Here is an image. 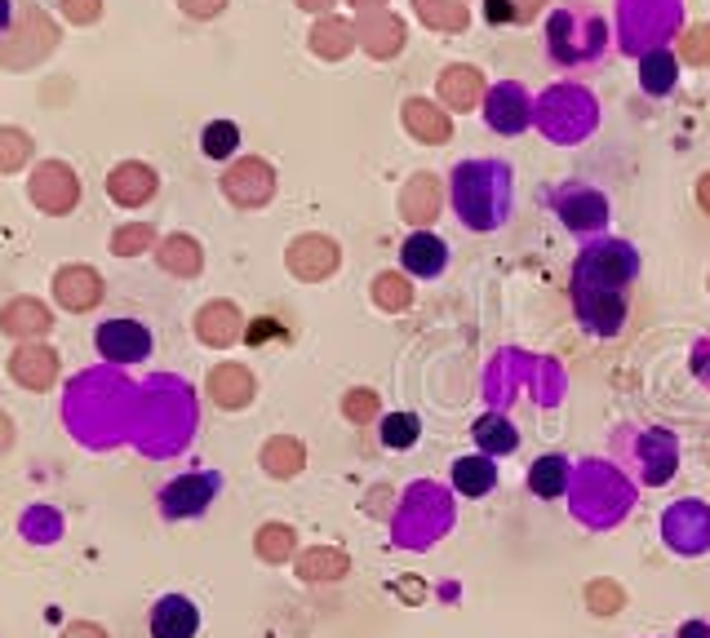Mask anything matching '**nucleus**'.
<instances>
[{
	"label": "nucleus",
	"instance_id": "8",
	"mask_svg": "<svg viewBox=\"0 0 710 638\" xmlns=\"http://www.w3.org/2000/svg\"><path fill=\"white\" fill-rule=\"evenodd\" d=\"M400 262H404V276H413V280H435V276H444V267H448V245H444L435 231H413V236L400 245Z\"/></svg>",
	"mask_w": 710,
	"mask_h": 638
},
{
	"label": "nucleus",
	"instance_id": "3",
	"mask_svg": "<svg viewBox=\"0 0 710 638\" xmlns=\"http://www.w3.org/2000/svg\"><path fill=\"white\" fill-rule=\"evenodd\" d=\"M546 49L560 67H591L609 53V31H604V18L595 9H586V22H582V4H564L551 13L546 22Z\"/></svg>",
	"mask_w": 710,
	"mask_h": 638
},
{
	"label": "nucleus",
	"instance_id": "11",
	"mask_svg": "<svg viewBox=\"0 0 710 638\" xmlns=\"http://www.w3.org/2000/svg\"><path fill=\"white\" fill-rule=\"evenodd\" d=\"M569 484H573V461H569L564 452H542V457L529 466V492H533L538 501L564 497Z\"/></svg>",
	"mask_w": 710,
	"mask_h": 638
},
{
	"label": "nucleus",
	"instance_id": "29",
	"mask_svg": "<svg viewBox=\"0 0 710 638\" xmlns=\"http://www.w3.org/2000/svg\"><path fill=\"white\" fill-rule=\"evenodd\" d=\"M13 27V0H0V31Z\"/></svg>",
	"mask_w": 710,
	"mask_h": 638
},
{
	"label": "nucleus",
	"instance_id": "18",
	"mask_svg": "<svg viewBox=\"0 0 710 638\" xmlns=\"http://www.w3.org/2000/svg\"><path fill=\"white\" fill-rule=\"evenodd\" d=\"M254 550L263 564H289L298 555V532L289 524H263L254 537Z\"/></svg>",
	"mask_w": 710,
	"mask_h": 638
},
{
	"label": "nucleus",
	"instance_id": "16",
	"mask_svg": "<svg viewBox=\"0 0 710 638\" xmlns=\"http://www.w3.org/2000/svg\"><path fill=\"white\" fill-rule=\"evenodd\" d=\"M400 209H404V218H408L413 227L431 222V218H435V209H440V187H435V178H431V173H417V178H413V187L400 196Z\"/></svg>",
	"mask_w": 710,
	"mask_h": 638
},
{
	"label": "nucleus",
	"instance_id": "13",
	"mask_svg": "<svg viewBox=\"0 0 710 638\" xmlns=\"http://www.w3.org/2000/svg\"><path fill=\"white\" fill-rule=\"evenodd\" d=\"M294 572H298L303 581H312V586H321V581H343V577L352 572V559H347L343 550L312 546V550H303V555L294 559Z\"/></svg>",
	"mask_w": 710,
	"mask_h": 638
},
{
	"label": "nucleus",
	"instance_id": "27",
	"mask_svg": "<svg viewBox=\"0 0 710 638\" xmlns=\"http://www.w3.org/2000/svg\"><path fill=\"white\" fill-rule=\"evenodd\" d=\"M676 638H710V621H689L676 630Z\"/></svg>",
	"mask_w": 710,
	"mask_h": 638
},
{
	"label": "nucleus",
	"instance_id": "26",
	"mask_svg": "<svg viewBox=\"0 0 710 638\" xmlns=\"http://www.w3.org/2000/svg\"><path fill=\"white\" fill-rule=\"evenodd\" d=\"M684 62H710V27H693L684 36Z\"/></svg>",
	"mask_w": 710,
	"mask_h": 638
},
{
	"label": "nucleus",
	"instance_id": "9",
	"mask_svg": "<svg viewBox=\"0 0 710 638\" xmlns=\"http://www.w3.org/2000/svg\"><path fill=\"white\" fill-rule=\"evenodd\" d=\"M484 116H489V124H493L497 133H520V129L533 120V111H529V93H524L520 84H497V89L489 93Z\"/></svg>",
	"mask_w": 710,
	"mask_h": 638
},
{
	"label": "nucleus",
	"instance_id": "17",
	"mask_svg": "<svg viewBox=\"0 0 710 638\" xmlns=\"http://www.w3.org/2000/svg\"><path fill=\"white\" fill-rule=\"evenodd\" d=\"M303 466H307V448L298 439H272L263 448V470L272 479H294V475H303Z\"/></svg>",
	"mask_w": 710,
	"mask_h": 638
},
{
	"label": "nucleus",
	"instance_id": "12",
	"mask_svg": "<svg viewBox=\"0 0 710 638\" xmlns=\"http://www.w3.org/2000/svg\"><path fill=\"white\" fill-rule=\"evenodd\" d=\"M448 479H453V488H457L462 497H489V492L497 488V466H493L484 452H475V457L466 452V457L453 461Z\"/></svg>",
	"mask_w": 710,
	"mask_h": 638
},
{
	"label": "nucleus",
	"instance_id": "14",
	"mask_svg": "<svg viewBox=\"0 0 710 638\" xmlns=\"http://www.w3.org/2000/svg\"><path fill=\"white\" fill-rule=\"evenodd\" d=\"M475 443L484 457H506L520 448V426L506 412H484L475 417Z\"/></svg>",
	"mask_w": 710,
	"mask_h": 638
},
{
	"label": "nucleus",
	"instance_id": "6",
	"mask_svg": "<svg viewBox=\"0 0 710 638\" xmlns=\"http://www.w3.org/2000/svg\"><path fill=\"white\" fill-rule=\"evenodd\" d=\"M214 492H218V475H183V479L160 488V515L165 519H196L209 510Z\"/></svg>",
	"mask_w": 710,
	"mask_h": 638
},
{
	"label": "nucleus",
	"instance_id": "21",
	"mask_svg": "<svg viewBox=\"0 0 710 638\" xmlns=\"http://www.w3.org/2000/svg\"><path fill=\"white\" fill-rule=\"evenodd\" d=\"M236 147H240V129L231 120H214L205 129V138H200V151L209 160H227V156H236Z\"/></svg>",
	"mask_w": 710,
	"mask_h": 638
},
{
	"label": "nucleus",
	"instance_id": "7",
	"mask_svg": "<svg viewBox=\"0 0 710 638\" xmlns=\"http://www.w3.org/2000/svg\"><path fill=\"white\" fill-rule=\"evenodd\" d=\"M151 638H196L200 635V608L187 595H160L147 617Z\"/></svg>",
	"mask_w": 710,
	"mask_h": 638
},
{
	"label": "nucleus",
	"instance_id": "4",
	"mask_svg": "<svg viewBox=\"0 0 710 638\" xmlns=\"http://www.w3.org/2000/svg\"><path fill=\"white\" fill-rule=\"evenodd\" d=\"M622 443H631L627 466L640 484H667L676 475V439L667 430H622Z\"/></svg>",
	"mask_w": 710,
	"mask_h": 638
},
{
	"label": "nucleus",
	"instance_id": "5",
	"mask_svg": "<svg viewBox=\"0 0 710 638\" xmlns=\"http://www.w3.org/2000/svg\"><path fill=\"white\" fill-rule=\"evenodd\" d=\"M151 346H156V337H151V328L142 323V319H102L98 328H93V350L107 359V363H142L147 355H151Z\"/></svg>",
	"mask_w": 710,
	"mask_h": 638
},
{
	"label": "nucleus",
	"instance_id": "1",
	"mask_svg": "<svg viewBox=\"0 0 710 638\" xmlns=\"http://www.w3.org/2000/svg\"><path fill=\"white\" fill-rule=\"evenodd\" d=\"M635 271H640V262H635V249L627 240L586 245V253L578 258V271H573V307L591 332H600V337L622 332L627 289H631Z\"/></svg>",
	"mask_w": 710,
	"mask_h": 638
},
{
	"label": "nucleus",
	"instance_id": "10",
	"mask_svg": "<svg viewBox=\"0 0 710 638\" xmlns=\"http://www.w3.org/2000/svg\"><path fill=\"white\" fill-rule=\"evenodd\" d=\"M289 267H294V276H303V280H325V276L338 271V245L325 240V236H303V240L289 249Z\"/></svg>",
	"mask_w": 710,
	"mask_h": 638
},
{
	"label": "nucleus",
	"instance_id": "25",
	"mask_svg": "<svg viewBox=\"0 0 710 638\" xmlns=\"http://www.w3.org/2000/svg\"><path fill=\"white\" fill-rule=\"evenodd\" d=\"M343 412H347L352 421H373V417H377V395H373V390H352L347 403H343Z\"/></svg>",
	"mask_w": 710,
	"mask_h": 638
},
{
	"label": "nucleus",
	"instance_id": "23",
	"mask_svg": "<svg viewBox=\"0 0 710 638\" xmlns=\"http://www.w3.org/2000/svg\"><path fill=\"white\" fill-rule=\"evenodd\" d=\"M586 604H591L595 617H618L627 608V590L618 581H591L586 586Z\"/></svg>",
	"mask_w": 710,
	"mask_h": 638
},
{
	"label": "nucleus",
	"instance_id": "2",
	"mask_svg": "<svg viewBox=\"0 0 710 638\" xmlns=\"http://www.w3.org/2000/svg\"><path fill=\"white\" fill-rule=\"evenodd\" d=\"M453 209H457V222L466 231H497L511 222V209H515V178H511V165L502 160H462L453 169Z\"/></svg>",
	"mask_w": 710,
	"mask_h": 638
},
{
	"label": "nucleus",
	"instance_id": "15",
	"mask_svg": "<svg viewBox=\"0 0 710 638\" xmlns=\"http://www.w3.org/2000/svg\"><path fill=\"white\" fill-rule=\"evenodd\" d=\"M480 93H484V76H480V67H448L444 76H440V98L453 107V111H471L475 102H480Z\"/></svg>",
	"mask_w": 710,
	"mask_h": 638
},
{
	"label": "nucleus",
	"instance_id": "24",
	"mask_svg": "<svg viewBox=\"0 0 710 638\" xmlns=\"http://www.w3.org/2000/svg\"><path fill=\"white\" fill-rule=\"evenodd\" d=\"M408 129L417 133V138H426V142H444L448 138V120H422V111H417V102H408Z\"/></svg>",
	"mask_w": 710,
	"mask_h": 638
},
{
	"label": "nucleus",
	"instance_id": "28",
	"mask_svg": "<svg viewBox=\"0 0 710 638\" xmlns=\"http://www.w3.org/2000/svg\"><path fill=\"white\" fill-rule=\"evenodd\" d=\"M698 205H702V209L710 213V173H702V178H698Z\"/></svg>",
	"mask_w": 710,
	"mask_h": 638
},
{
	"label": "nucleus",
	"instance_id": "20",
	"mask_svg": "<svg viewBox=\"0 0 710 638\" xmlns=\"http://www.w3.org/2000/svg\"><path fill=\"white\" fill-rule=\"evenodd\" d=\"M373 298H377L382 311H404V307L413 302V285H408V276H400V271H382V276L373 280Z\"/></svg>",
	"mask_w": 710,
	"mask_h": 638
},
{
	"label": "nucleus",
	"instance_id": "22",
	"mask_svg": "<svg viewBox=\"0 0 710 638\" xmlns=\"http://www.w3.org/2000/svg\"><path fill=\"white\" fill-rule=\"evenodd\" d=\"M417 435H422V421H417L413 412H391V417H382V443H386V448H413Z\"/></svg>",
	"mask_w": 710,
	"mask_h": 638
},
{
	"label": "nucleus",
	"instance_id": "19",
	"mask_svg": "<svg viewBox=\"0 0 710 638\" xmlns=\"http://www.w3.org/2000/svg\"><path fill=\"white\" fill-rule=\"evenodd\" d=\"M200 337L214 341V346L236 341V337H240V316H236V307H227V302L205 307V311H200Z\"/></svg>",
	"mask_w": 710,
	"mask_h": 638
}]
</instances>
